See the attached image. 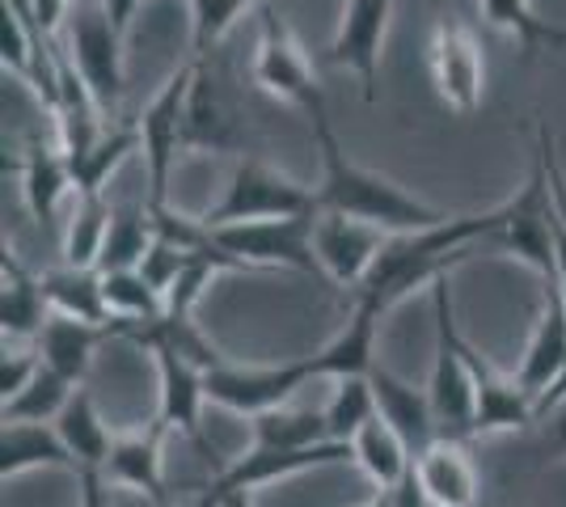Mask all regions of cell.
I'll return each mask as SVG.
<instances>
[{"label":"cell","mask_w":566,"mask_h":507,"mask_svg":"<svg viewBox=\"0 0 566 507\" xmlns=\"http://www.w3.org/2000/svg\"><path fill=\"white\" fill-rule=\"evenodd\" d=\"M166 435L157 423L148 432H127L115 435V448L102 465V478L111 490H136L148 495L153 504H166V457H161V444Z\"/></svg>","instance_id":"17"},{"label":"cell","mask_w":566,"mask_h":507,"mask_svg":"<svg viewBox=\"0 0 566 507\" xmlns=\"http://www.w3.org/2000/svg\"><path fill=\"white\" fill-rule=\"evenodd\" d=\"M43 292H48L51 314L76 317V321H94V326H111L106 314V296H102V271L97 266H51L39 275Z\"/></svg>","instance_id":"29"},{"label":"cell","mask_w":566,"mask_h":507,"mask_svg":"<svg viewBox=\"0 0 566 507\" xmlns=\"http://www.w3.org/2000/svg\"><path fill=\"white\" fill-rule=\"evenodd\" d=\"M254 0H190V22H195V51L199 60H208L212 47L229 34V25L250 9Z\"/></svg>","instance_id":"38"},{"label":"cell","mask_w":566,"mask_h":507,"mask_svg":"<svg viewBox=\"0 0 566 507\" xmlns=\"http://www.w3.org/2000/svg\"><path fill=\"white\" fill-rule=\"evenodd\" d=\"M326 440V419L322 411H292L275 406L254 419V448H308Z\"/></svg>","instance_id":"37"},{"label":"cell","mask_w":566,"mask_h":507,"mask_svg":"<svg viewBox=\"0 0 566 507\" xmlns=\"http://www.w3.org/2000/svg\"><path fill=\"white\" fill-rule=\"evenodd\" d=\"M377 321L380 309L355 300L352 317L338 335L317 351L308 356V368H313V381H343V377H368L377 368Z\"/></svg>","instance_id":"21"},{"label":"cell","mask_w":566,"mask_h":507,"mask_svg":"<svg viewBox=\"0 0 566 507\" xmlns=\"http://www.w3.org/2000/svg\"><path fill=\"white\" fill-rule=\"evenodd\" d=\"M55 432L69 444L72 461H76V474L81 469H102L111 448H115V432L106 427V419L97 411V402L90 398V389L76 385V393L69 398L64 414L55 419Z\"/></svg>","instance_id":"27"},{"label":"cell","mask_w":566,"mask_h":507,"mask_svg":"<svg viewBox=\"0 0 566 507\" xmlns=\"http://www.w3.org/2000/svg\"><path fill=\"white\" fill-rule=\"evenodd\" d=\"M313 136L322 148V187H317L322 212L364 220V224H377L385 233H423V229H436L449 220V212L406 194L389 178H380L377 169H364L359 161H352L338 145L331 119L313 123Z\"/></svg>","instance_id":"2"},{"label":"cell","mask_w":566,"mask_h":507,"mask_svg":"<svg viewBox=\"0 0 566 507\" xmlns=\"http://www.w3.org/2000/svg\"><path fill=\"white\" fill-rule=\"evenodd\" d=\"M199 55H190L178 73L161 85V94L144 106V115L136 119L140 127V157L144 173H148V203H169V178L178 169V157L187 152V97L199 73Z\"/></svg>","instance_id":"5"},{"label":"cell","mask_w":566,"mask_h":507,"mask_svg":"<svg viewBox=\"0 0 566 507\" xmlns=\"http://www.w3.org/2000/svg\"><path fill=\"white\" fill-rule=\"evenodd\" d=\"M465 360L473 377V435L495 432H520L537 419V402L524 393L516 377H503L491 363L478 356L470 338H465Z\"/></svg>","instance_id":"16"},{"label":"cell","mask_w":566,"mask_h":507,"mask_svg":"<svg viewBox=\"0 0 566 507\" xmlns=\"http://www.w3.org/2000/svg\"><path fill=\"white\" fill-rule=\"evenodd\" d=\"M563 372H566V292L558 284H545L542 317H537V330H533L528 347H524L516 381L537 402Z\"/></svg>","instance_id":"19"},{"label":"cell","mask_w":566,"mask_h":507,"mask_svg":"<svg viewBox=\"0 0 566 507\" xmlns=\"http://www.w3.org/2000/svg\"><path fill=\"white\" fill-rule=\"evenodd\" d=\"M115 203L106 194H76L69 220H64V263L72 266H97L102 245L111 233Z\"/></svg>","instance_id":"33"},{"label":"cell","mask_w":566,"mask_h":507,"mask_svg":"<svg viewBox=\"0 0 566 507\" xmlns=\"http://www.w3.org/2000/svg\"><path fill=\"white\" fill-rule=\"evenodd\" d=\"M187 266H190L187 250H178L174 242H161V237H157V242L148 245V254H144L140 271H144V279H148V284H153L157 292H161V296H166V292L178 284V275H182Z\"/></svg>","instance_id":"40"},{"label":"cell","mask_w":566,"mask_h":507,"mask_svg":"<svg viewBox=\"0 0 566 507\" xmlns=\"http://www.w3.org/2000/svg\"><path fill=\"white\" fill-rule=\"evenodd\" d=\"M352 461L368 474V483L377 490H398L415 474V453L385 419H373L364 432L352 440Z\"/></svg>","instance_id":"26"},{"label":"cell","mask_w":566,"mask_h":507,"mask_svg":"<svg viewBox=\"0 0 566 507\" xmlns=\"http://www.w3.org/2000/svg\"><path fill=\"white\" fill-rule=\"evenodd\" d=\"M373 381V393H377V414L394 427V432L410 444V453L419 457L427 444L440 440V427H436V411H431V393L427 385H410L406 377L389 372V368H373L368 372Z\"/></svg>","instance_id":"18"},{"label":"cell","mask_w":566,"mask_h":507,"mask_svg":"<svg viewBox=\"0 0 566 507\" xmlns=\"http://www.w3.org/2000/svg\"><path fill=\"white\" fill-rule=\"evenodd\" d=\"M394 18V0H347L343 18L331 39V64L347 68L364 85V102H377L380 55H385V34Z\"/></svg>","instance_id":"13"},{"label":"cell","mask_w":566,"mask_h":507,"mask_svg":"<svg viewBox=\"0 0 566 507\" xmlns=\"http://www.w3.org/2000/svg\"><path fill=\"white\" fill-rule=\"evenodd\" d=\"M254 81L271 97H280L287 106H301L308 115V123L331 119L322 85L313 76V64L305 60V51H301L296 34H292V25L283 22L275 9H262V39H259V55H254Z\"/></svg>","instance_id":"7"},{"label":"cell","mask_w":566,"mask_h":507,"mask_svg":"<svg viewBox=\"0 0 566 507\" xmlns=\"http://www.w3.org/2000/svg\"><path fill=\"white\" fill-rule=\"evenodd\" d=\"M69 51L72 68L90 85L102 115H111L123 97V30L111 22L102 0H76L69 13Z\"/></svg>","instance_id":"6"},{"label":"cell","mask_w":566,"mask_h":507,"mask_svg":"<svg viewBox=\"0 0 566 507\" xmlns=\"http://www.w3.org/2000/svg\"><path fill=\"white\" fill-rule=\"evenodd\" d=\"M157 242V224H153V203H118L111 216V233L102 245V263L97 271H127L140 266L148 245Z\"/></svg>","instance_id":"32"},{"label":"cell","mask_w":566,"mask_h":507,"mask_svg":"<svg viewBox=\"0 0 566 507\" xmlns=\"http://www.w3.org/2000/svg\"><path fill=\"white\" fill-rule=\"evenodd\" d=\"M322 419H326V440L352 444L355 435L377 419V393H373V381H368V377H343V381H334L331 402H326Z\"/></svg>","instance_id":"35"},{"label":"cell","mask_w":566,"mask_h":507,"mask_svg":"<svg viewBox=\"0 0 566 507\" xmlns=\"http://www.w3.org/2000/svg\"><path fill=\"white\" fill-rule=\"evenodd\" d=\"M0 271H4V288H0V330H4V342H34L51 317L43 279L30 275L9 250H4Z\"/></svg>","instance_id":"23"},{"label":"cell","mask_w":566,"mask_h":507,"mask_svg":"<svg viewBox=\"0 0 566 507\" xmlns=\"http://www.w3.org/2000/svg\"><path fill=\"white\" fill-rule=\"evenodd\" d=\"M317 208V187H301L262 157H241L233 166V178L220 194V203L203 212L208 229L224 224H250V220H292L313 216Z\"/></svg>","instance_id":"4"},{"label":"cell","mask_w":566,"mask_h":507,"mask_svg":"<svg viewBox=\"0 0 566 507\" xmlns=\"http://www.w3.org/2000/svg\"><path fill=\"white\" fill-rule=\"evenodd\" d=\"M427 68H431V85L444 106L470 115L482 106L486 94V55L482 43L473 39L470 25H461L457 18H440L427 43Z\"/></svg>","instance_id":"11"},{"label":"cell","mask_w":566,"mask_h":507,"mask_svg":"<svg viewBox=\"0 0 566 507\" xmlns=\"http://www.w3.org/2000/svg\"><path fill=\"white\" fill-rule=\"evenodd\" d=\"M352 457V444H338V440H322V444H308V448H254L245 457H237L233 465L216 469L208 490L224 495V490H259V486L283 483V478H296L308 469H326L338 461Z\"/></svg>","instance_id":"14"},{"label":"cell","mask_w":566,"mask_h":507,"mask_svg":"<svg viewBox=\"0 0 566 507\" xmlns=\"http://www.w3.org/2000/svg\"><path fill=\"white\" fill-rule=\"evenodd\" d=\"M359 507H394V490H377L368 504H359Z\"/></svg>","instance_id":"46"},{"label":"cell","mask_w":566,"mask_h":507,"mask_svg":"<svg viewBox=\"0 0 566 507\" xmlns=\"http://www.w3.org/2000/svg\"><path fill=\"white\" fill-rule=\"evenodd\" d=\"M241 145L245 136L224 102L220 81L208 73V60H203L187 97V152H237Z\"/></svg>","instance_id":"22"},{"label":"cell","mask_w":566,"mask_h":507,"mask_svg":"<svg viewBox=\"0 0 566 507\" xmlns=\"http://www.w3.org/2000/svg\"><path fill=\"white\" fill-rule=\"evenodd\" d=\"M431 309H436V360H431V411L444 440H470L473 435V377L465 360V338L452 317L449 275L431 284Z\"/></svg>","instance_id":"3"},{"label":"cell","mask_w":566,"mask_h":507,"mask_svg":"<svg viewBox=\"0 0 566 507\" xmlns=\"http://www.w3.org/2000/svg\"><path fill=\"white\" fill-rule=\"evenodd\" d=\"M72 191V161L60 145H30L22 157V194L34 220L48 224L60 199Z\"/></svg>","instance_id":"30"},{"label":"cell","mask_w":566,"mask_h":507,"mask_svg":"<svg viewBox=\"0 0 566 507\" xmlns=\"http://www.w3.org/2000/svg\"><path fill=\"white\" fill-rule=\"evenodd\" d=\"M208 490V486H203ZM220 507H254V490H224V495H216Z\"/></svg>","instance_id":"44"},{"label":"cell","mask_w":566,"mask_h":507,"mask_svg":"<svg viewBox=\"0 0 566 507\" xmlns=\"http://www.w3.org/2000/svg\"><path fill=\"white\" fill-rule=\"evenodd\" d=\"M30 469H69L76 474L69 444L60 440L55 423H4L0 432V478H18Z\"/></svg>","instance_id":"24"},{"label":"cell","mask_w":566,"mask_h":507,"mask_svg":"<svg viewBox=\"0 0 566 507\" xmlns=\"http://www.w3.org/2000/svg\"><path fill=\"white\" fill-rule=\"evenodd\" d=\"M106 335H111V326H94V321L51 314L43 335L34 338V347H39V356H43V363H48L51 372H60V377H69L72 385H81L85 372H90V363H94L97 342Z\"/></svg>","instance_id":"25"},{"label":"cell","mask_w":566,"mask_h":507,"mask_svg":"<svg viewBox=\"0 0 566 507\" xmlns=\"http://www.w3.org/2000/svg\"><path fill=\"white\" fill-rule=\"evenodd\" d=\"M140 152V127L123 123L115 131H102V140L90 145L81 157H72V194H106V182L118 173V166Z\"/></svg>","instance_id":"31"},{"label":"cell","mask_w":566,"mask_h":507,"mask_svg":"<svg viewBox=\"0 0 566 507\" xmlns=\"http://www.w3.org/2000/svg\"><path fill=\"white\" fill-rule=\"evenodd\" d=\"M394 233H385L377 224H364V220L338 216V212H317L313 224V254L317 266L331 275L343 292H359V284L368 279V271L377 266L380 250Z\"/></svg>","instance_id":"12"},{"label":"cell","mask_w":566,"mask_h":507,"mask_svg":"<svg viewBox=\"0 0 566 507\" xmlns=\"http://www.w3.org/2000/svg\"><path fill=\"white\" fill-rule=\"evenodd\" d=\"M308 381H313L308 360L250 363V368L220 360L216 368H208V402L233 414H245V419H259L275 406H287V398L296 389H305Z\"/></svg>","instance_id":"9"},{"label":"cell","mask_w":566,"mask_h":507,"mask_svg":"<svg viewBox=\"0 0 566 507\" xmlns=\"http://www.w3.org/2000/svg\"><path fill=\"white\" fill-rule=\"evenodd\" d=\"M178 507H220V499H216L212 490H199L195 499H187V504H178Z\"/></svg>","instance_id":"45"},{"label":"cell","mask_w":566,"mask_h":507,"mask_svg":"<svg viewBox=\"0 0 566 507\" xmlns=\"http://www.w3.org/2000/svg\"><path fill=\"white\" fill-rule=\"evenodd\" d=\"M72 393H76V385H72L69 377L51 372L48 363H43L39 377L18 398L0 402V411H4V423H55L64 414V406H69Z\"/></svg>","instance_id":"36"},{"label":"cell","mask_w":566,"mask_h":507,"mask_svg":"<svg viewBox=\"0 0 566 507\" xmlns=\"http://www.w3.org/2000/svg\"><path fill=\"white\" fill-rule=\"evenodd\" d=\"M43 368V356L34 342H4V356H0V402L18 398Z\"/></svg>","instance_id":"39"},{"label":"cell","mask_w":566,"mask_h":507,"mask_svg":"<svg viewBox=\"0 0 566 507\" xmlns=\"http://www.w3.org/2000/svg\"><path fill=\"white\" fill-rule=\"evenodd\" d=\"M537 157H542L545 166V178H549V199H554V212H558V220L566 224V173L563 166H558V157H554V131L549 127H537Z\"/></svg>","instance_id":"41"},{"label":"cell","mask_w":566,"mask_h":507,"mask_svg":"<svg viewBox=\"0 0 566 507\" xmlns=\"http://www.w3.org/2000/svg\"><path fill=\"white\" fill-rule=\"evenodd\" d=\"M76 507H111V486L102 478V469L76 474Z\"/></svg>","instance_id":"42"},{"label":"cell","mask_w":566,"mask_h":507,"mask_svg":"<svg viewBox=\"0 0 566 507\" xmlns=\"http://www.w3.org/2000/svg\"><path fill=\"white\" fill-rule=\"evenodd\" d=\"M313 216H292V220H250V224H224L212 229L216 242L233 254L245 271L259 266H280V271H322L317 254H313Z\"/></svg>","instance_id":"10"},{"label":"cell","mask_w":566,"mask_h":507,"mask_svg":"<svg viewBox=\"0 0 566 507\" xmlns=\"http://www.w3.org/2000/svg\"><path fill=\"white\" fill-rule=\"evenodd\" d=\"M415 483L423 486L431 507H478V469L465 440H436L415 457Z\"/></svg>","instance_id":"20"},{"label":"cell","mask_w":566,"mask_h":507,"mask_svg":"<svg viewBox=\"0 0 566 507\" xmlns=\"http://www.w3.org/2000/svg\"><path fill=\"white\" fill-rule=\"evenodd\" d=\"M144 0H102V9L111 13V22L127 34V25H132V18H136V9H140Z\"/></svg>","instance_id":"43"},{"label":"cell","mask_w":566,"mask_h":507,"mask_svg":"<svg viewBox=\"0 0 566 507\" xmlns=\"http://www.w3.org/2000/svg\"><path fill=\"white\" fill-rule=\"evenodd\" d=\"M491 242L512 254L520 263H528L545 284H558V250H554V199H549V178L537 157V169L528 178V187L503 203V224Z\"/></svg>","instance_id":"8"},{"label":"cell","mask_w":566,"mask_h":507,"mask_svg":"<svg viewBox=\"0 0 566 507\" xmlns=\"http://www.w3.org/2000/svg\"><path fill=\"white\" fill-rule=\"evenodd\" d=\"M478 4H482L486 25L512 34L528 55L545 47H566V25H549L545 18H537L528 0H478Z\"/></svg>","instance_id":"34"},{"label":"cell","mask_w":566,"mask_h":507,"mask_svg":"<svg viewBox=\"0 0 566 507\" xmlns=\"http://www.w3.org/2000/svg\"><path fill=\"white\" fill-rule=\"evenodd\" d=\"M157 427L161 432H182L187 440H195L199 448H208L203 440V406H208V368L187 360L174 347H157Z\"/></svg>","instance_id":"15"},{"label":"cell","mask_w":566,"mask_h":507,"mask_svg":"<svg viewBox=\"0 0 566 507\" xmlns=\"http://www.w3.org/2000/svg\"><path fill=\"white\" fill-rule=\"evenodd\" d=\"M102 296H106V314H111V335H132L166 314V296L144 279L140 266L102 271Z\"/></svg>","instance_id":"28"},{"label":"cell","mask_w":566,"mask_h":507,"mask_svg":"<svg viewBox=\"0 0 566 507\" xmlns=\"http://www.w3.org/2000/svg\"><path fill=\"white\" fill-rule=\"evenodd\" d=\"M499 224H503V208L473 212V216H449L444 224L423 229V233H394L380 250L377 266L368 271V279L359 284L355 300L385 314L410 288H423V284L431 288L440 275H449L457 263H465L473 245L495 237Z\"/></svg>","instance_id":"1"}]
</instances>
